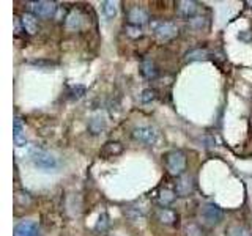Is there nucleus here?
<instances>
[{"label": "nucleus", "instance_id": "nucleus-1", "mask_svg": "<svg viewBox=\"0 0 252 236\" xmlns=\"http://www.w3.org/2000/svg\"><path fill=\"white\" fill-rule=\"evenodd\" d=\"M164 164L172 177L180 178L186 170V154L181 149H170L164 154Z\"/></svg>", "mask_w": 252, "mask_h": 236}, {"label": "nucleus", "instance_id": "nucleus-2", "mask_svg": "<svg viewBox=\"0 0 252 236\" xmlns=\"http://www.w3.org/2000/svg\"><path fill=\"white\" fill-rule=\"evenodd\" d=\"M30 161L33 162L35 167L43 170H55L59 167L57 157H54L49 151L38 147H33L30 149Z\"/></svg>", "mask_w": 252, "mask_h": 236}, {"label": "nucleus", "instance_id": "nucleus-3", "mask_svg": "<svg viewBox=\"0 0 252 236\" xmlns=\"http://www.w3.org/2000/svg\"><path fill=\"white\" fill-rule=\"evenodd\" d=\"M30 11L33 13L36 18L41 19H51L57 11V3L49 2V0H39V2L30 3Z\"/></svg>", "mask_w": 252, "mask_h": 236}, {"label": "nucleus", "instance_id": "nucleus-4", "mask_svg": "<svg viewBox=\"0 0 252 236\" xmlns=\"http://www.w3.org/2000/svg\"><path fill=\"white\" fill-rule=\"evenodd\" d=\"M155 35L161 41H169V39L175 38L178 35V27L175 22L172 21H161L155 26Z\"/></svg>", "mask_w": 252, "mask_h": 236}, {"label": "nucleus", "instance_id": "nucleus-5", "mask_svg": "<svg viewBox=\"0 0 252 236\" xmlns=\"http://www.w3.org/2000/svg\"><path fill=\"white\" fill-rule=\"evenodd\" d=\"M222 217H224L222 209H220L218 205H215V203H207L202 208V219L205 220V224H208L211 227L220 224Z\"/></svg>", "mask_w": 252, "mask_h": 236}, {"label": "nucleus", "instance_id": "nucleus-6", "mask_svg": "<svg viewBox=\"0 0 252 236\" xmlns=\"http://www.w3.org/2000/svg\"><path fill=\"white\" fill-rule=\"evenodd\" d=\"M132 139L144 145H153L158 139V132L152 126H139V128L132 129Z\"/></svg>", "mask_w": 252, "mask_h": 236}, {"label": "nucleus", "instance_id": "nucleus-7", "mask_svg": "<svg viewBox=\"0 0 252 236\" xmlns=\"http://www.w3.org/2000/svg\"><path fill=\"white\" fill-rule=\"evenodd\" d=\"M194 178L191 175H181L175 183V192L178 197H189L194 192Z\"/></svg>", "mask_w": 252, "mask_h": 236}, {"label": "nucleus", "instance_id": "nucleus-8", "mask_svg": "<svg viewBox=\"0 0 252 236\" xmlns=\"http://www.w3.org/2000/svg\"><path fill=\"white\" fill-rule=\"evenodd\" d=\"M38 235L39 230L35 220H22L13 230V236H38Z\"/></svg>", "mask_w": 252, "mask_h": 236}, {"label": "nucleus", "instance_id": "nucleus-9", "mask_svg": "<svg viewBox=\"0 0 252 236\" xmlns=\"http://www.w3.org/2000/svg\"><path fill=\"white\" fill-rule=\"evenodd\" d=\"M150 19V16L147 13V10H144L142 6H132L129 13H128V24L129 26H136V27H140L147 24Z\"/></svg>", "mask_w": 252, "mask_h": 236}, {"label": "nucleus", "instance_id": "nucleus-10", "mask_svg": "<svg viewBox=\"0 0 252 236\" xmlns=\"http://www.w3.org/2000/svg\"><path fill=\"white\" fill-rule=\"evenodd\" d=\"M26 129H24V124H22V120L19 117L14 118L13 121V140H14V145L16 147H24L26 145V132H24Z\"/></svg>", "mask_w": 252, "mask_h": 236}, {"label": "nucleus", "instance_id": "nucleus-11", "mask_svg": "<svg viewBox=\"0 0 252 236\" xmlns=\"http://www.w3.org/2000/svg\"><path fill=\"white\" fill-rule=\"evenodd\" d=\"M21 22H22V29L26 30L29 35H35L38 31V18L33 13H24Z\"/></svg>", "mask_w": 252, "mask_h": 236}, {"label": "nucleus", "instance_id": "nucleus-12", "mask_svg": "<svg viewBox=\"0 0 252 236\" xmlns=\"http://www.w3.org/2000/svg\"><path fill=\"white\" fill-rule=\"evenodd\" d=\"M177 10L186 18H194V14L199 11V5L192 0H181V2H177Z\"/></svg>", "mask_w": 252, "mask_h": 236}, {"label": "nucleus", "instance_id": "nucleus-13", "mask_svg": "<svg viewBox=\"0 0 252 236\" xmlns=\"http://www.w3.org/2000/svg\"><path fill=\"white\" fill-rule=\"evenodd\" d=\"M140 73L145 79L152 81V79L158 77V73H159V71H158V66L155 65L153 60L145 59V60H142V63H140Z\"/></svg>", "mask_w": 252, "mask_h": 236}, {"label": "nucleus", "instance_id": "nucleus-14", "mask_svg": "<svg viewBox=\"0 0 252 236\" xmlns=\"http://www.w3.org/2000/svg\"><path fill=\"white\" fill-rule=\"evenodd\" d=\"M156 217L164 225H173L178 216H177L175 211H172L169 208H159V209L156 211Z\"/></svg>", "mask_w": 252, "mask_h": 236}, {"label": "nucleus", "instance_id": "nucleus-15", "mask_svg": "<svg viewBox=\"0 0 252 236\" xmlns=\"http://www.w3.org/2000/svg\"><path fill=\"white\" fill-rule=\"evenodd\" d=\"M106 128V118L101 115H94L90 118L89 121V131L93 134V136H98L101 131H104Z\"/></svg>", "mask_w": 252, "mask_h": 236}, {"label": "nucleus", "instance_id": "nucleus-16", "mask_svg": "<svg viewBox=\"0 0 252 236\" xmlns=\"http://www.w3.org/2000/svg\"><path fill=\"white\" fill-rule=\"evenodd\" d=\"M177 197H178L177 192L172 191V189H162V191L159 192V195H158V203H159L162 208H167L169 205H172L173 202H175Z\"/></svg>", "mask_w": 252, "mask_h": 236}, {"label": "nucleus", "instance_id": "nucleus-17", "mask_svg": "<svg viewBox=\"0 0 252 236\" xmlns=\"http://www.w3.org/2000/svg\"><path fill=\"white\" fill-rule=\"evenodd\" d=\"M101 6H102V13H104L107 19H114L118 13V3L114 2V0H106V2L101 3Z\"/></svg>", "mask_w": 252, "mask_h": 236}, {"label": "nucleus", "instance_id": "nucleus-18", "mask_svg": "<svg viewBox=\"0 0 252 236\" xmlns=\"http://www.w3.org/2000/svg\"><path fill=\"white\" fill-rule=\"evenodd\" d=\"M208 57V51L207 49H202V47H197V49L189 51L185 55V60L186 61H199V60H205Z\"/></svg>", "mask_w": 252, "mask_h": 236}, {"label": "nucleus", "instance_id": "nucleus-19", "mask_svg": "<svg viewBox=\"0 0 252 236\" xmlns=\"http://www.w3.org/2000/svg\"><path fill=\"white\" fill-rule=\"evenodd\" d=\"M123 151V147L118 144V142H107L102 148V154L104 156H115V154H120Z\"/></svg>", "mask_w": 252, "mask_h": 236}, {"label": "nucleus", "instance_id": "nucleus-20", "mask_svg": "<svg viewBox=\"0 0 252 236\" xmlns=\"http://www.w3.org/2000/svg\"><path fill=\"white\" fill-rule=\"evenodd\" d=\"M81 22H82V19H81V14H79L77 11H71L69 13V16H68V19H66V26H68V29H79L81 27Z\"/></svg>", "mask_w": 252, "mask_h": 236}, {"label": "nucleus", "instance_id": "nucleus-21", "mask_svg": "<svg viewBox=\"0 0 252 236\" xmlns=\"http://www.w3.org/2000/svg\"><path fill=\"white\" fill-rule=\"evenodd\" d=\"M225 235L227 236H249L248 230L244 227H241V225H230Z\"/></svg>", "mask_w": 252, "mask_h": 236}, {"label": "nucleus", "instance_id": "nucleus-22", "mask_svg": "<svg viewBox=\"0 0 252 236\" xmlns=\"http://www.w3.org/2000/svg\"><path fill=\"white\" fill-rule=\"evenodd\" d=\"M186 236H202V228L195 224H189L186 225Z\"/></svg>", "mask_w": 252, "mask_h": 236}, {"label": "nucleus", "instance_id": "nucleus-23", "mask_svg": "<svg viewBox=\"0 0 252 236\" xmlns=\"http://www.w3.org/2000/svg\"><path fill=\"white\" fill-rule=\"evenodd\" d=\"M142 102H152L153 99H156V91L152 88H147L142 91V96H140Z\"/></svg>", "mask_w": 252, "mask_h": 236}, {"label": "nucleus", "instance_id": "nucleus-24", "mask_svg": "<svg viewBox=\"0 0 252 236\" xmlns=\"http://www.w3.org/2000/svg\"><path fill=\"white\" fill-rule=\"evenodd\" d=\"M84 93H85V88L84 87H81V85H77V87H73L71 88V91H69V94H71V98H76V99H79V98H82L84 96Z\"/></svg>", "mask_w": 252, "mask_h": 236}, {"label": "nucleus", "instance_id": "nucleus-25", "mask_svg": "<svg viewBox=\"0 0 252 236\" xmlns=\"http://www.w3.org/2000/svg\"><path fill=\"white\" fill-rule=\"evenodd\" d=\"M126 33H128L129 36H132V38H139V36H142V30H140V27L129 26V24H128V27H126Z\"/></svg>", "mask_w": 252, "mask_h": 236}, {"label": "nucleus", "instance_id": "nucleus-26", "mask_svg": "<svg viewBox=\"0 0 252 236\" xmlns=\"http://www.w3.org/2000/svg\"><path fill=\"white\" fill-rule=\"evenodd\" d=\"M189 26L192 29H202L205 26V19L203 18H191L189 19Z\"/></svg>", "mask_w": 252, "mask_h": 236}, {"label": "nucleus", "instance_id": "nucleus-27", "mask_svg": "<svg viewBox=\"0 0 252 236\" xmlns=\"http://www.w3.org/2000/svg\"><path fill=\"white\" fill-rule=\"evenodd\" d=\"M109 225V220H107V216L106 214H102L98 220V224H96V230H99L101 228V232L102 230H106V227Z\"/></svg>", "mask_w": 252, "mask_h": 236}]
</instances>
